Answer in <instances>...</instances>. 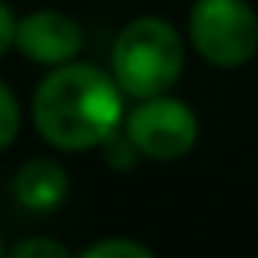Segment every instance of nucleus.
<instances>
[{
    "label": "nucleus",
    "mask_w": 258,
    "mask_h": 258,
    "mask_svg": "<svg viewBox=\"0 0 258 258\" xmlns=\"http://www.w3.org/2000/svg\"><path fill=\"white\" fill-rule=\"evenodd\" d=\"M127 138L142 156L152 159H180L198 142V120L187 103L170 96H149L127 117Z\"/></svg>",
    "instance_id": "20e7f679"
},
{
    "label": "nucleus",
    "mask_w": 258,
    "mask_h": 258,
    "mask_svg": "<svg viewBox=\"0 0 258 258\" xmlns=\"http://www.w3.org/2000/svg\"><path fill=\"white\" fill-rule=\"evenodd\" d=\"M15 15H11V8L0 0V57L8 53V46H15Z\"/></svg>",
    "instance_id": "9d476101"
},
{
    "label": "nucleus",
    "mask_w": 258,
    "mask_h": 258,
    "mask_svg": "<svg viewBox=\"0 0 258 258\" xmlns=\"http://www.w3.org/2000/svg\"><path fill=\"white\" fill-rule=\"evenodd\" d=\"M4 251H8V247H4V240H0V254H4Z\"/></svg>",
    "instance_id": "9b49d317"
},
{
    "label": "nucleus",
    "mask_w": 258,
    "mask_h": 258,
    "mask_svg": "<svg viewBox=\"0 0 258 258\" xmlns=\"http://www.w3.org/2000/svg\"><path fill=\"white\" fill-rule=\"evenodd\" d=\"M15 195L32 212H53L68 198V173H64V166H57L50 159H32L18 170Z\"/></svg>",
    "instance_id": "423d86ee"
},
{
    "label": "nucleus",
    "mask_w": 258,
    "mask_h": 258,
    "mask_svg": "<svg viewBox=\"0 0 258 258\" xmlns=\"http://www.w3.org/2000/svg\"><path fill=\"white\" fill-rule=\"evenodd\" d=\"M85 258H152V247L145 244H135V240H96L85 247Z\"/></svg>",
    "instance_id": "6e6552de"
},
{
    "label": "nucleus",
    "mask_w": 258,
    "mask_h": 258,
    "mask_svg": "<svg viewBox=\"0 0 258 258\" xmlns=\"http://www.w3.org/2000/svg\"><path fill=\"white\" fill-rule=\"evenodd\" d=\"M184 71V43L163 18H135L113 43V78L120 92L149 99L166 92Z\"/></svg>",
    "instance_id": "f03ea898"
},
{
    "label": "nucleus",
    "mask_w": 258,
    "mask_h": 258,
    "mask_svg": "<svg viewBox=\"0 0 258 258\" xmlns=\"http://www.w3.org/2000/svg\"><path fill=\"white\" fill-rule=\"evenodd\" d=\"M18 127H22V110H18V99L15 92L0 82V152H4L15 138H18Z\"/></svg>",
    "instance_id": "0eeeda50"
},
{
    "label": "nucleus",
    "mask_w": 258,
    "mask_h": 258,
    "mask_svg": "<svg viewBox=\"0 0 258 258\" xmlns=\"http://www.w3.org/2000/svg\"><path fill=\"white\" fill-rule=\"evenodd\" d=\"M187 29L212 68H244L258 53V15L247 0H195Z\"/></svg>",
    "instance_id": "7ed1b4c3"
},
{
    "label": "nucleus",
    "mask_w": 258,
    "mask_h": 258,
    "mask_svg": "<svg viewBox=\"0 0 258 258\" xmlns=\"http://www.w3.org/2000/svg\"><path fill=\"white\" fill-rule=\"evenodd\" d=\"M15 46L46 68L68 64L82 50V29L64 11H32L15 25Z\"/></svg>",
    "instance_id": "39448f33"
},
{
    "label": "nucleus",
    "mask_w": 258,
    "mask_h": 258,
    "mask_svg": "<svg viewBox=\"0 0 258 258\" xmlns=\"http://www.w3.org/2000/svg\"><path fill=\"white\" fill-rule=\"evenodd\" d=\"M32 117L39 135L68 152L103 145L117 135L124 117L120 85L92 64H57L36 89Z\"/></svg>",
    "instance_id": "f257e3e1"
},
{
    "label": "nucleus",
    "mask_w": 258,
    "mask_h": 258,
    "mask_svg": "<svg viewBox=\"0 0 258 258\" xmlns=\"http://www.w3.org/2000/svg\"><path fill=\"white\" fill-rule=\"evenodd\" d=\"M15 258H68V247L46 237H32V240H18L11 247Z\"/></svg>",
    "instance_id": "1a4fd4ad"
}]
</instances>
